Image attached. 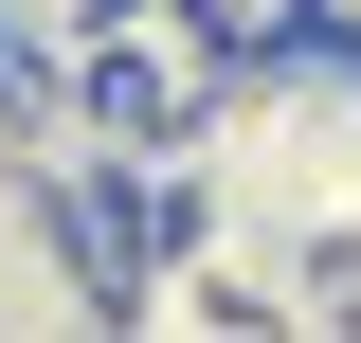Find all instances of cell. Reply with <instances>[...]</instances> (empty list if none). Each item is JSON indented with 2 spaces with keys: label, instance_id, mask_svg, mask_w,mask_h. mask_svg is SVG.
I'll return each instance as SVG.
<instances>
[{
  "label": "cell",
  "instance_id": "1",
  "mask_svg": "<svg viewBox=\"0 0 361 343\" xmlns=\"http://www.w3.org/2000/svg\"><path fill=\"white\" fill-rule=\"evenodd\" d=\"M217 18H199V0H109V18H90V54H73V73H90V109H109V127H199V90H217Z\"/></svg>",
  "mask_w": 361,
  "mask_h": 343
}]
</instances>
